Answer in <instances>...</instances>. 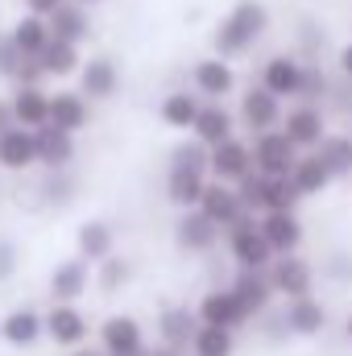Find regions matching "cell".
Instances as JSON below:
<instances>
[{
  "label": "cell",
  "instance_id": "cell-8",
  "mask_svg": "<svg viewBox=\"0 0 352 356\" xmlns=\"http://www.w3.org/2000/svg\"><path fill=\"white\" fill-rule=\"evenodd\" d=\"M249 145H253V170H257V175H265V178H290L294 162L303 158V154L286 141V133H282V129L253 137Z\"/></svg>",
  "mask_w": 352,
  "mask_h": 356
},
{
  "label": "cell",
  "instance_id": "cell-38",
  "mask_svg": "<svg viewBox=\"0 0 352 356\" xmlns=\"http://www.w3.org/2000/svg\"><path fill=\"white\" fill-rule=\"evenodd\" d=\"M332 95V79H328V71L319 67V63H307V71H303V88H298V104H323Z\"/></svg>",
  "mask_w": 352,
  "mask_h": 356
},
{
  "label": "cell",
  "instance_id": "cell-31",
  "mask_svg": "<svg viewBox=\"0 0 352 356\" xmlns=\"http://www.w3.org/2000/svg\"><path fill=\"white\" fill-rule=\"evenodd\" d=\"M207 182H211V178L203 175V170H182V166H170V170H166V199L175 203L178 211H191V207H199V199H203Z\"/></svg>",
  "mask_w": 352,
  "mask_h": 356
},
{
  "label": "cell",
  "instance_id": "cell-26",
  "mask_svg": "<svg viewBox=\"0 0 352 356\" xmlns=\"http://www.w3.org/2000/svg\"><path fill=\"white\" fill-rule=\"evenodd\" d=\"M232 294L241 298V307L249 311V319H262L265 311L273 307V286H269V273H257V269H237V277L228 282Z\"/></svg>",
  "mask_w": 352,
  "mask_h": 356
},
{
  "label": "cell",
  "instance_id": "cell-30",
  "mask_svg": "<svg viewBox=\"0 0 352 356\" xmlns=\"http://www.w3.org/2000/svg\"><path fill=\"white\" fill-rule=\"evenodd\" d=\"M8 104H13V120L21 129L33 133V129L50 124V91L46 88H13Z\"/></svg>",
  "mask_w": 352,
  "mask_h": 356
},
{
  "label": "cell",
  "instance_id": "cell-47",
  "mask_svg": "<svg viewBox=\"0 0 352 356\" xmlns=\"http://www.w3.org/2000/svg\"><path fill=\"white\" fill-rule=\"evenodd\" d=\"M145 356H186V353H178V348H166V344H154V348H150Z\"/></svg>",
  "mask_w": 352,
  "mask_h": 356
},
{
  "label": "cell",
  "instance_id": "cell-19",
  "mask_svg": "<svg viewBox=\"0 0 352 356\" xmlns=\"http://www.w3.org/2000/svg\"><path fill=\"white\" fill-rule=\"evenodd\" d=\"M116 91H120V67H116V58H108V54L83 58V67H79V95L104 104V99H116Z\"/></svg>",
  "mask_w": 352,
  "mask_h": 356
},
{
  "label": "cell",
  "instance_id": "cell-39",
  "mask_svg": "<svg viewBox=\"0 0 352 356\" xmlns=\"http://www.w3.org/2000/svg\"><path fill=\"white\" fill-rule=\"evenodd\" d=\"M170 166H182V170H203L207 175V149L191 137V141H178L170 149Z\"/></svg>",
  "mask_w": 352,
  "mask_h": 356
},
{
  "label": "cell",
  "instance_id": "cell-44",
  "mask_svg": "<svg viewBox=\"0 0 352 356\" xmlns=\"http://www.w3.org/2000/svg\"><path fill=\"white\" fill-rule=\"evenodd\" d=\"M336 67H340V75H344V79H352V38L340 46V54H336Z\"/></svg>",
  "mask_w": 352,
  "mask_h": 356
},
{
  "label": "cell",
  "instance_id": "cell-35",
  "mask_svg": "<svg viewBox=\"0 0 352 356\" xmlns=\"http://www.w3.org/2000/svg\"><path fill=\"white\" fill-rule=\"evenodd\" d=\"M315 154L323 158L332 178H352V133H328Z\"/></svg>",
  "mask_w": 352,
  "mask_h": 356
},
{
  "label": "cell",
  "instance_id": "cell-17",
  "mask_svg": "<svg viewBox=\"0 0 352 356\" xmlns=\"http://www.w3.org/2000/svg\"><path fill=\"white\" fill-rule=\"evenodd\" d=\"M199 211L220 228V232H228V228H237L249 211H245V203H241V195H237V186H228V182H207V191H203V199H199Z\"/></svg>",
  "mask_w": 352,
  "mask_h": 356
},
{
  "label": "cell",
  "instance_id": "cell-20",
  "mask_svg": "<svg viewBox=\"0 0 352 356\" xmlns=\"http://www.w3.org/2000/svg\"><path fill=\"white\" fill-rule=\"evenodd\" d=\"M33 145H38V166L46 175H58V170H71L75 162V137L54 129V124H42L33 129Z\"/></svg>",
  "mask_w": 352,
  "mask_h": 356
},
{
  "label": "cell",
  "instance_id": "cell-11",
  "mask_svg": "<svg viewBox=\"0 0 352 356\" xmlns=\"http://www.w3.org/2000/svg\"><path fill=\"white\" fill-rule=\"evenodd\" d=\"M249 175H253V145H249V141L228 137L224 145L207 149V178L237 186L241 178H249Z\"/></svg>",
  "mask_w": 352,
  "mask_h": 356
},
{
  "label": "cell",
  "instance_id": "cell-45",
  "mask_svg": "<svg viewBox=\"0 0 352 356\" xmlns=\"http://www.w3.org/2000/svg\"><path fill=\"white\" fill-rule=\"evenodd\" d=\"M8 129H17V120H13V104L0 99V133H8Z\"/></svg>",
  "mask_w": 352,
  "mask_h": 356
},
{
  "label": "cell",
  "instance_id": "cell-42",
  "mask_svg": "<svg viewBox=\"0 0 352 356\" xmlns=\"http://www.w3.org/2000/svg\"><path fill=\"white\" fill-rule=\"evenodd\" d=\"M21 266V253H17V245L8 241V236H0V282H8L13 273Z\"/></svg>",
  "mask_w": 352,
  "mask_h": 356
},
{
  "label": "cell",
  "instance_id": "cell-41",
  "mask_svg": "<svg viewBox=\"0 0 352 356\" xmlns=\"http://www.w3.org/2000/svg\"><path fill=\"white\" fill-rule=\"evenodd\" d=\"M21 67H25V54L13 46V38H8V33H0V79H8V83H13Z\"/></svg>",
  "mask_w": 352,
  "mask_h": 356
},
{
  "label": "cell",
  "instance_id": "cell-2",
  "mask_svg": "<svg viewBox=\"0 0 352 356\" xmlns=\"http://www.w3.org/2000/svg\"><path fill=\"white\" fill-rule=\"evenodd\" d=\"M237 195H241V203H245L249 216H265V211H298V203H303V195L294 191L290 178H265V175H257V170L237 182Z\"/></svg>",
  "mask_w": 352,
  "mask_h": 356
},
{
  "label": "cell",
  "instance_id": "cell-16",
  "mask_svg": "<svg viewBox=\"0 0 352 356\" xmlns=\"http://www.w3.org/2000/svg\"><path fill=\"white\" fill-rule=\"evenodd\" d=\"M154 332H158V344L186 353L191 340H195V332H199V315H195V307H186V302H170V307L158 311Z\"/></svg>",
  "mask_w": 352,
  "mask_h": 356
},
{
  "label": "cell",
  "instance_id": "cell-28",
  "mask_svg": "<svg viewBox=\"0 0 352 356\" xmlns=\"http://www.w3.org/2000/svg\"><path fill=\"white\" fill-rule=\"evenodd\" d=\"M38 166V145H33V133L29 129H8V133H0V170H8V175H25V170H33Z\"/></svg>",
  "mask_w": 352,
  "mask_h": 356
},
{
  "label": "cell",
  "instance_id": "cell-32",
  "mask_svg": "<svg viewBox=\"0 0 352 356\" xmlns=\"http://www.w3.org/2000/svg\"><path fill=\"white\" fill-rule=\"evenodd\" d=\"M290 182H294V191L303 195V199H315V195H323L336 178H332V170L323 166V158L311 149V154H303L298 162H294V170H290Z\"/></svg>",
  "mask_w": 352,
  "mask_h": 356
},
{
  "label": "cell",
  "instance_id": "cell-10",
  "mask_svg": "<svg viewBox=\"0 0 352 356\" xmlns=\"http://www.w3.org/2000/svg\"><path fill=\"white\" fill-rule=\"evenodd\" d=\"M95 286V266H88L83 257H67L50 269L46 277V290H50V302H79L88 298V290Z\"/></svg>",
  "mask_w": 352,
  "mask_h": 356
},
{
  "label": "cell",
  "instance_id": "cell-9",
  "mask_svg": "<svg viewBox=\"0 0 352 356\" xmlns=\"http://www.w3.org/2000/svg\"><path fill=\"white\" fill-rule=\"evenodd\" d=\"M195 315L199 323L207 327H228V332H241L249 323V311L241 307V298L232 294V286H211L199 302H195Z\"/></svg>",
  "mask_w": 352,
  "mask_h": 356
},
{
  "label": "cell",
  "instance_id": "cell-29",
  "mask_svg": "<svg viewBox=\"0 0 352 356\" xmlns=\"http://www.w3.org/2000/svg\"><path fill=\"white\" fill-rule=\"evenodd\" d=\"M46 25H50V38H63V42H71V46H83L91 38V13L83 4H75V0H67L63 8H54L50 17H46Z\"/></svg>",
  "mask_w": 352,
  "mask_h": 356
},
{
  "label": "cell",
  "instance_id": "cell-48",
  "mask_svg": "<svg viewBox=\"0 0 352 356\" xmlns=\"http://www.w3.org/2000/svg\"><path fill=\"white\" fill-rule=\"evenodd\" d=\"M344 332H349V344H352V315H349V323H344Z\"/></svg>",
  "mask_w": 352,
  "mask_h": 356
},
{
  "label": "cell",
  "instance_id": "cell-34",
  "mask_svg": "<svg viewBox=\"0 0 352 356\" xmlns=\"http://www.w3.org/2000/svg\"><path fill=\"white\" fill-rule=\"evenodd\" d=\"M38 63H42L46 79H67V75H79L83 54H79V46H71V42H63V38H50L46 50L38 54Z\"/></svg>",
  "mask_w": 352,
  "mask_h": 356
},
{
  "label": "cell",
  "instance_id": "cell-33",
  "mask_svg": "<svg viewBox=\"0 0 352 356\" xmlns=\"http://www.w3.org/2000/svg\"><path fill=\"white\" fill-rule=\"evenodd\" d=\"M8 38H13V46H17L25 58H38V54L46 50V42H50V25H46V17L21 13V17L8 25Z\"/></svg>",
  "mask_w": 352,
  "mask_h": 356
},
{
  "label": "cell",
  "instance_id": "cell-7",
  "mask_svg": "<svg viewBox=\"0 0 352 356\" xmlns=\"http://www.w3.org/2000/svg\"><path fill=\"white\" fill-rule=\"evenodd\" d=\"M269 273V286L282 302H294V298H307L315 294V269L307 257L298 253H286V257H273V266L265 269Z\"/></svg>",
  "mask_w": 352,
  "mask_h": 356
},
{
  "label": "cell",
  "instance_id": "cell-18",
  "mask_svg": "<svg viewBox=\"0 0 352 356\" xmlns=\"http://www.w3.org/2000/svg\"><path fill=\"white\" fill-rule=\"evenodd\" d=\"M0 340L8 344V348H38L42 340H46V319H42V311L38 307H13L4 319H0Z\"/></svg>",
  "mask_w": 352,
  "mask_h": 356
},
{
  "label": "cell",
  "instance_id": "cell-24",
  "mask_svg": "<svg viewBox=\"0 0 352 356\" xmlns=\"http://www.w3.org/2000/svg\"><path fill=\"white\" fill-rule=\"evenodd\" d=\"M199 108H203V95H199L195 88H175V91L162 95L158 120H162L166 129H175V133H191L195 120H199Z\"/></svg>",
  "mask_w": 352,
  "mask_h": 356
},
{
  "label": "cell",
  "instance_id": "cell-3",
  "mask_svg": "<svg viewBox=\"0 0 352 356\" xmlns=\"http://www.w3.org/2000/svg\"><path fill=\"white\" fill-rule=\"evenodd\" d=\"M224 236H228V257L237 261V269H257V273H265V269L273 266V249H269V241H265L262 228H257V216H245Z\"/></svg>",
  "mask_w": 352,
  "mask_h": 356
},
{
  "label": "cell",
  "instance_id": "cell-14",
  "mask_svg": "<svg viewBox=\"0 0 352 356\" xmlns=\"http://www.w3.org/2000/svg\"><path fill=\"white\" fill-rule=\"evenodd\" d=\"M191 88L203 95V104H224V95L237 91V71H232L228 58L207 54V58H199L191 67Z\"/></svg>",
  "mask_w": 352,
  "mask_h": 356
},
{
  "label": "cell",
  "instance_id": "cell-40",
  "mask_svg": "<svg viewBox=\"0 0 352 356\" xmlns=\"http://www.w3.org/2000/svg\"><path fill=\"white\" fill-rule=\"evenodd\" d=\"M42 199H46V203H54V207H63V203H71V199H75V182L67 178V170L46 175V182H42Z\"/></svg>",
  "mask_w": 352,
  "mask_h": 356
},
{
  "label": "cell",
  "instance_id": "cell-15",
  "mask_svg": "<svg viewBox=\"0 0 352 356\" xmlns=\"http://www.w3.org/2000/svg\"><path fill=\"white\" fill-rule=\"evenodd\" d=\"M220 228L199 211V207H191V211H178L175 220V245L178 253H191V257H207L216 245H220Z\"/></svg>",
  "mask_w": 352,
  "mask_h": 356
},
{
  "label": "cell",
  "instance_id": "cell-6",
  "mask_svg": "<svg viewBox=\"0 0 352 356\" xmlns=\"http://www.w3.org/2000/svg\"><path fill=\"white\" fill-rule=\"evenodd\" d=\"M282 133L298 154H311L328 137V112L319 104H294L290 112H282Z\"/></svg>",
  "mask_w": 352,
  "mask_h": 356
},
{
  "label": "cell",
  "instance_id": "cell-13",
  "mask_svg": "<svg viewBox=\"0 0 352 356\" xmlns=\"http://www.w3.org/2000/svg\"><path fill=\"white\" fill-rule=\"evenodd\" d=\"M303 71H307V58H298L290 50H278L262 63V88L269 95H278V99H298Z\"/></svg>",
  "mask_w": 352,
  "mask_h": 356
},
{
  "label": "cell",
  "instance_id": "cell-36",
  "mask_svg": "<svg viewBox=\"0 0 352 356\" xmlns=\"http://www.w3.org/2000/svg\"><path fill=\"white\" fill-rule=\"evenodd\" d=\"M191 356H232L237 353V332H228V327H207V323H199V332H195V340H191Z\"/></svg>",
  "mask_w": 352,
  "mask_h": 356
},
{
  "label": "cell",
  "instance_id": "cell-21",
  "mask_svg": "<svg viewBox=\"0 0 352 356\" xmlns=\"http://www.w3.org/2000/svg\"><path fill=\"white\" fill-rule=\"evenodd\" d=\"M282 323H286V336L315 340V336H323V327H328V307H323L315 294L294 298V302L282 307Z\"/></svg>",
  "mask_w": 352,
  "mask_h": 356
},
{
  "label": "cell",
  "instance_id": "cell-46",
  "mask_svg": "<svg viewBox=\"0 0 352 356\" xmlns=\"http://www.w3.org/2000/svg\"><path fill=\"white\" fill-rule=\"evenodd\" d=\"M67 356H104V348L99 344H79V348H71Z\"/></svg>",
  "mask_w": 352,
  "mask_h": 356
},
{
  "label": "cell",
  "instance_id": "cell-1",
  "mask_svg": "<svg viewBox=\"0 0 352 356\" xmlns=\"http://www.w3.org/2000/svg\"><path fill=\"white\" fill-rule=\"evenodd\" d=\"M265 33H269V8H265L262 0H237L220 17V25L211 29V54H220L228 63L245 58Z\"/></svg>",
  "mask_w": 352,
  "mask_h": 356
},
{
  "label": "cell",
  "instance_id": "cell-22",
  "mask_svg": "<svg viewBox=\"0 0 352 356\" xmlns=\"http://www.w3.org/2000/svg\"><path fill=\"white\" fill-rule=\"evenodd\" d=\"M257 228L269 241L273 257L298 253V245H303V220H298V211H265V216H257Z\"/></svg>",
  "mask_w": 352,
  "mask_h": 356
},
{
  "label": "cell",
  "instance_id": "cell-49",
  "mask_svg": "<svg viewBox=\"0 0 352 356\" xmlns=\"http://www.w3.org/2000/svg\"><path fill=\"white\" fill-rule=\"evenodd\" d=\"M75 4H83V8H91V4H99V0H75Z\"/></svg>",
  "mask_w": 352,
  "mask_h": 356
},
{
  "label": "cell",
  "instance_id": "cell-4",
  "mask_svg": "<svg viewBox=\"0 0 352 356\" xmlns=\"http://www.w3.org/2000/svg\"><path fill=\"white\" fill-rule=\"evenodd\" d=\"M42 319H46V340L54 348L71 353V348L88 344L91 319L79 311V302H50V311H42Z\"/></svg>",
  "mask_w": 352,
  "mask_h": 356
},
{
  "label": "cell",
  "instance_id": "cell-12",
  "mask_svg": "<svg viewBox=\"0 0 352 356\" xmlns=\"http://www.w3.org/2000/svg\"><path fill=\"white\" fill-rule=\"evenodd\" d=\"M99 348H104V356H145L150 340L133 315H108L99 323Z\"/></svg>",
  "mask_w": 352,
  "mask_h": 356
},
{
  "label": "cell",
  "instance_id": "cell-5",
  "mask_svg": "<svg viewBox=\"0 0 352 356\" xmlns=\"http://www.w3.org/2000/svg\"><path fill=\"white\" fill-rule=\"evenodd\" d=\"M237 124H241L249 137H262V133L282 129V99L269 95L262 83H249L245 95H241V108H237Z\"/></svg>",
  "mask_w": 352,
  "mask_h": 356
},
{
  "label": "cell",
  "instance_id": "cell-43",
  "mask_svg": "<svg viewBox=\"0 0 352 356\" xmlns=\"http://www.w3.org/2000/svg\"><path fill=\"white\" fill-rule=\"evenodd\" d=\"M25 4V13H33V17H50L54 8H63L67 0H21Z\"/></svg>",
  "mask_w": 352,
  "mask_h": 356
},
{
  "label": "cell",
  "instance_id": "cell-23",
  "mask_svg": "<svg viewBox=\"0 0 352 356\" xmlns=\"http://www.w3.org/2000/svg\"><path fill=\"white\" fill-rule=\"evenodd\" d=\"M50 124L63 129V133H71V137H79L91 124V99L79 95V91H67V88L50 91Z\"/></svg>",
  "mask_w": 352,
  "mask_h": 356
},
{
  "label": "cell",
  "instance_id": "cell-50",
  "mask_svg": "<svg viewBox=\"0 0 352 356\" xmlns=\"http://www.w3.org/2000/svg\"><path fill=\"white\" fill-rule=\"evenodd\" d=\"M349 133H352V116H349Z\"/></svg>",
  "mask_w": 352,
  "mask_h": 356
},
{
  "label": "cell",
  "instance_id": "cell-25",
  "mask_svg": "<svg viewBox=\"0 0 352 356\" xmlns=\"http://www.w3.org/2000/svg\"><path fill=\"white\" fill-rule=\"evenodd\" d=\"M116 253V228L108 220H83L75 228V257H83L88 266H99Z\"/></svg>",
  "mask_w": 352,
  "mask_h": 356
},
{
  "label": "cell",
  "instance_id": "cell-37",
  "mask_svg": "<svg viewBox=\"0 0 352 356\" xmlns=\"http://www.w3.org/2000/svg\"><path fill=\"white\" fill-rule=\"evenodd\" d=\"M129 282H133V261H129V257H120V253H112L108 261H99V266H95V286H99L104 294H120Z\"/></svg>",
  "mask_w": 352,
  "mask_h": 356
},
{
  "label": "cell",
  "instance_id": "cell-27",
  "mask_svg": "<svg viewBox=\"0 0 352 356\" xmlns=\"http://www.w3.org/2000/svg\"><path fill=\"white\" fill-rule=\"evenodd\" d=\"M191 137H195L203 149L224 145L228 137H237V112H228L224 104H203V108H199V120H195V129H191Z\"/></svg>",
  "mask_w": 352,
  "mask_h": 356
}]
</instances>
